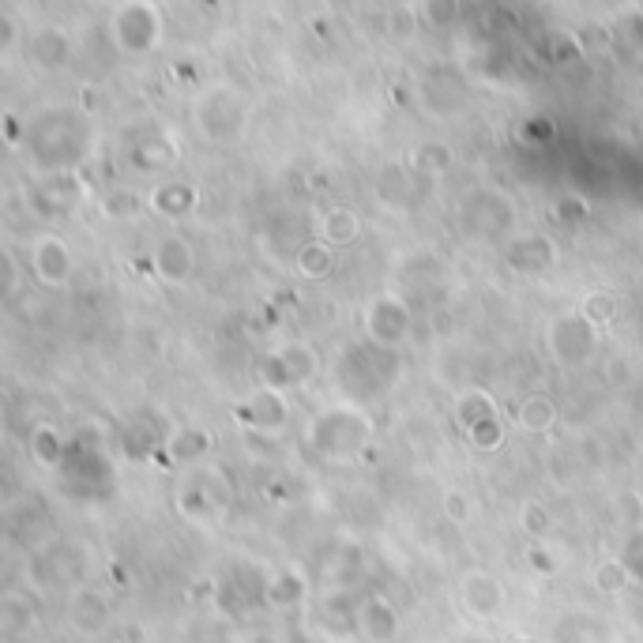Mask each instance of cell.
<instances>
[{"label":"cell","instance_id":"6da1fadb","mask_svg":"<svg viewBox=\"0 0 643 643\" xmlns=\"http://www.w3.org/2000/svg\"><path fill=\"white\" fill-rule=\"evenodd\" d=\"M309 440L316 452L324 455H346L369 440V422L354 407H331L309 425Z\"/></svg>","mask_w":643,"mask_h":643},{"label":"cell","instance_id":"7a4b0ae2","mask_svg":"<svg viewBox=\"0 0 643 643\" xmlns=\"http://www.w3.org/2000/svg\"><path fill=\"white\" fill-rule=\"evenodd\" d=\"M546 343H549V354L561 361V365H583V361L595 354L598 328L583 313H565L549 324Z\"/></svg>","mask_w":643,"mask_h":643},{"label":"cell","instance_id":"3957f363","mask_svg":"<svg viewBox=\"0 0 643 643\" xmlns=\"http://www.w3.org/2000/svg\"><path fill=\"white\" fill-rule=\"evenodd\" d=\"M365 331L369 339L384 350H395L410 335V309L407 301H399L395 294H380V298L369 301L365 309Z\"/></svg>","mask_w":643,"mask_h":643},{"label":"cell","instance_id":"277c9868","mask_svg":"<svg viewBox=\"0 0 643 643\" xmlns=\"http://www.w3.org/2000/svg\"><path fill=\"white\" fill-rule=\"evenodd\" d=\"M512 226H516V211L497 196H474L463 211V230L474 241H501L512 234Z\"/></svg>","mask_w":643,"mask_h":643},{"label":"cell","instance_id":"5b68a950","mask_svg":"<svg viewBox=\"0 0 643 643\" xmlns=\"http://www.w3.org/2000/svg\"><path fill=\"white\" fill-rule=\"evenodd\" d=\"M504 260L516 275H542V271L557 264V245L542 234H519L508 241Z\"/></svg>","mask_w":643,"mask_h":643},{"label":"cell","instance_id":"8992f818","mask_svg":"<svg viewBox=\"0 0 643 643\" xmlns=\"http://www.w3.org/2000/svg\"><path fill=\"white\" fill-rule=\"evenodd\" d=\"M354 628H358L369 643H392L395 636H399V613H395V606L388 598L369 595L354 606Z\"/></svg>","mask_w":643,"mask_h":643},{"label":"cell","instance_id":"52a82bcc","mask_svg":"<svg viewBox=\"0 0 643 643\" xmlns=\"http://www.w3.org/2000/svg\"><path fill=\"white\" fill-rule=\"evenodd\" d=\"M31 271L46 286H64L72 279V249L53 234L38 237L31 245Z\"/></svg>","mask_w":643,"mask_h":643},{"label":"cell","instance_id":"ba28073f","mask_svg":"<svg viewBox=\"0 0 643 643\" xmlns=\"http://www.w3.org/2000/svg\"><path fill=\"white\" fill-rule=\"evenodd\" d=\"M151 264L166 283H189V275L196 271V252L181 234H166L155 241Z\"/></svg>","mask_w":643,"mask_h":643},{"label":"cell","instance_id":"9c48e42d","mask_svg":"<svg viewBox=\"0 0 643 643\" xmlns=\"http://www.w3.org/2000/svg\"><path fill=\"white\" fill-rule=\"evenodd\" d=\"M459 598H463V606H467L474 617H497L504 606V587L493 572L474 568V572H467L463 583H459Z\"/></svg>","mask_w":643,"mask_h":643},{"label":"cell","instance_id":"30bf717a","mask_svg":"<svg viewBox=\"0 0 643 643\" xmlns=\"http://www.w3.org/2000/svg\"><path fill=\"white\" fill-rule=\"evenodd\" d=\"M68 621L83 636H98L102 628L110 625V606H106V598L98 595V591H76L72 602H68Z\"/></svg>","mask_w":643,"mask_h":643},{"label":"cell","instance_id":"8fae6325","mask_svg":"<svg viewBox=\"0 0 643 643\" xmlns=\"http://www.w3.org/2000/svg\"><path fill=\"white\" fill-rule=\"evenodd\" d=\"M358 234H361V219L354 215V211H346V207H331L328 215L320 219V241L331 245V249L350 245Z\"/></svg>","mask_w":643,"mask_h":643},{"label":"cell","instance_id":"7c38bea8","mask_svg":"<svg viewBox=\"0 0 643 643\" xmlns=\"http://www.w3.org/2000/svg\"><path fill=\"white\" fill-rule=\"evenodd\" d=\"M516 422L523 425L527 433H542V429H549V425L557 422V407H553V399H546V395H531V399L519 403Z\"/></svg>","mask_w":643,"mask_h":643},{"label":"cell","instance_id":"4fadbf2b","mask_svg":"<svg viewBox=\"0 0 643 643\" xmlns=\"http://www.w3.org/2000/svg\"><path fill=\"white\" fill-rule=\"evenodd\" d=\"M331 267H335V256H331V245H324V241H309L298 252V271L305 279H324V275H331Z\"/></svg>","mask_w":643,"mask_h":643},{"label":"cell","instance_id":"5bb4252c","mask_svg":"<svg viewBox=\"0 0 643 643\" xmlns=\"http://www.w3.org/2000/svg\"><path fill=\"white\" fill-rule=\"evenodd\" d=\"M595 583L606 591V595H621L628 583H636L632 580V572H628V565L617 557V561H606V565H598V572H595Z\"/></svg>","mask_w":643,"mask_h":643},{"label":"cell","instance_id":"9a60e30c","mask_svg":"<svg viewBox=\"0 0 643 643\" xmlns=\"http://www.w3.org/2000/svg\"><path fill=\"white\" fill-rule=\"evenodd\" d=\"M471 429V440L478 444V448H486V452H493V448H501L504 444V425L497 414H489V418H482V422L467 425Z\"/></svg>","mask_w":643,"mask_h":643},{"label":"cell","instance_id":"2e32d148","mask_svg":"<svg viewBox=\"0 0 643 643\" xmlns=\"http://www.w3.org/2000/svg\"><path fill=\"white\" fill-rule=\"evenodd\" d=\"M613 309H617V305H613L610 294H591L587 305H583V316H587L595 328H606V324L613 320Z\"/></svg>","mask_w":643,"mask_h":643},{"label":"cell","instance_id":"e0dca14e","mask_svg":"<svg viewBox=\"0 0 643 643\" xmlns=\"http://www.w3.org/2000/svg\"><path fill=\"white\" fill-rule=\"evenodd\" d=\"M523 531L534 534V538H542L549 531V516L542 504H523Z\"/></svg>","mask_w":643,"mask_h":643},{"label":"cell","instance_id":"ac0fdd59","mask_svg":"<svg viewBox=\"0 0 643 643\" xmlns=\"http://www.w3.org/2000/svg\"><path fill=\"white\" fill-rule=\"evenodd\" d=\"M628 565V572H632V580L636 583H643V531L628 542V549H625V557H621Z\"/></svg>","mask_w":643,"mask_h":643},{"label":"cell","instance_id":"d6986e66","mask_svg":"<svg viewBox=\"0 0 643 643\" xmlns=\"http://www.w3.org/2000/svg\"><path fill=\"white\" fill-rule=\"evenodd\" d=\"M444 512L463 523V519H467V497H463V493H448V497H444Z\"/></svg>","mask_w":643,"mask_h":643}]
</instances>
